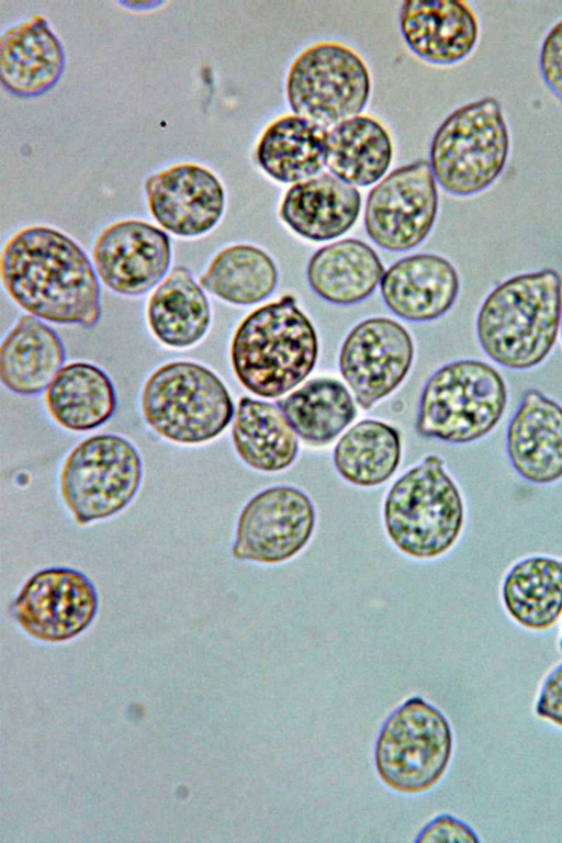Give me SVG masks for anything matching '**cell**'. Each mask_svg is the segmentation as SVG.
Listing matches in <instances>:
<instances>
[{
  "instance_id": "31",
  "label": "cell",
  "mask_w": 562,
  "mask_h": 843,
  "mask_svg": "<svg viewBox=\"0 0 562 843\" xmlns=\"http://www.w3.org/2000/svg\"><path fill=\"white\" fill-rule=\"evenodd\" d=\"M401 435L393 426L361 420L339 439L333 460L338 474L352 485L376 486L387 481L401 462Z\"/></svg>"
},
{
  "instance_id": "30",
  "label": "cell",
  "mask_w": 562,
  "mask_h": 843,
  "mask_svg": "<svg viewBox=\"0 0 562 843\" xmlns=\"http://www.w3.org/2000/svg\"><path fill=\"white\" fill-rule=\"evenodd\" d=\"M276 404L294 432L314 447L331 442L357 416L349 391L328 378L311 380Z\"/></svg>"
},
{
  "instance_id": "26",
  "label": "cell",
  "mask_w": 562,
  "mask_h": 843,
  "mask_svg": "<svg viewBox=\"0 0 562 843\" xmlns=\"http://www.w3.org/2000/svg\"><path fill=\"white\" fill-rule=\"evenodd\" d=\"M392 158V138L374 117L357 115L327 131L325 166L348 184L368 187L379 182Z\"/></svg>"
},
{
  "instance_id": "36",
  "label": "cell",
  "mask_w": 562,
  "mask_h": 843,
  "mask_svg": "<svg viewBox=\"0 0 562 843\" xmlns=\"http://www.w3.org/2000/svg\"><path fill=\"white\" fill-rule=\"evenodd\" d=\"M561 632H562V627H561ZM559 650L562 653V633H561V638L559 640Z\"/></svg>"
},
{
  "instance_id": "10",
  "label": "cell",
  "mask_w": 562,
  "mask_h": 843,
  "mask_svg": "<svg viewBox=\"0 0 562 843\" xmlns=\"http://www.w3.org/2000/svg\"><path fill=\"white\" fill-rule=\"evenodd\" d=\"M286 97L294 114L329 130L360 115L371 92L363 59L337 42L315 43L302 50L286 77Z\"/></svg>"
},
{
  "instance_id": "14",
  "label": "cell",
  "mask_w": 562,
  "mask_h": 843,
  "mask_svg": "<svg viewBox=\"0 0 562 843\" xmlns=\"http://www.w3.org/2000/svg\"><path fill=\"white\" fill-rule=\"evenodd\" d=\"M413 340L397 322L372 317L357 324L345 338L339 370L363 409L392 393L409 371Z\"/></svg>"
},
{
  "instance_id": "12",
  "label": "cell",
  "mask_w": 562,
  "mask_h": 843,
  "mask_svg": "<svg viewBox=\"0 0 562 843\" xmlns=\"http://www.w3.org/2000/svg\"><path fill=\"white\" fill-rule=\"evenodd\" d=\"M315 519L314 505L303 491L290 485L265 488L241 509L232 554L261 564L284 562L307 544Z\"/></svg>"
},
{
  "instance_id": "9",
  "label": "cell",
  "mask_w": 562,
  "mask_h": 843,
  "mask_svg": "<svg viewBox=\"0 0 562 843\" xmlns=\"http://www.w3.org/2000/svg\"><path fill=\"white\" fill-rule=\"evenodd\" d=\"M453 737L447 718L420 697H412L385 720L375 744V768L385 785L404 794L439 782L451 760Z\"/></svg>"
},
{
  "instance_id": "16",
  "label": "cell",
  "mask_w": 562,
  "mask_h": 843,
  "mask_svg": "<svg viewBox=\"0 0 562 843\" xmlns=\"http://www.w3.org/2000/svg\"><path fill=\"white\" fill-rule=\"evenodd\" d=\"M145 190L154 218L162 228L182 237L211 231L225 207L220 180L195 164H179L151 175Z\"/></svg>"
},
{
  "instance_id": "22",
  "label": "cell",
  "mask_w": 562,
  "mask_h": 843,
  "mask_svg": "<svg viewBox=\"0 0 562 843\" xmlns=\"http://www.w3.org/2000/svg\"><path fill=\"white\" fill-rule=\"evenodd\" d=\"M384 267L376 252L364 241L341 239L316 250L307 263L306 277L312 291L336 305L357 304L375 290Z\"/></svg>"
},
{
  "instance_id": "20",
  "label": "cell",
  "mask_w": 562,
  "mask_h": 843,
  "mask_svg": "<svg viewBox=\"0 0 562 843\" xmlns=\"http://www.w3.org/2000/svg\"><path fill=\"white\" fill-rule=\"evenodd\" d=\"M64 64L61 44L41 15L13 25L1 35L0 80L16 97H37L52 89Z\"/></svg>"
},
{
  "instance_id": "1",
  "label": "cell",
  "mask_w": 562,
  "mask_h": 843,
  "mask_svg": "<svg viewBox=\"0 0 562 843\" xmlns=\"http://www.w3.org/2000/svg\"><path fill=\"white\" fill-rule=\"evenodd\" d=\"M0 276L8 295L34 317L85 328L100 319L95 271L85 251L55 228L15 233L3 246Z\"/></svg>"
},
{
  "instance_id": "34",
  "label": "cell",
  "mask_w": 562,
  "mask_h": 843,
  "mask_svg": "<svg viewBox=\"0 0 562 843\" xmlns=\"http://www.w3.org/2000/svg\"><path fill=\"white\" fill-rule=\"evenodd\" d=\"M415 842L477 843L480 839L468 823L451 814L442 813L422 829Z\"/></svg>"
},
{
  "instance_id": "2",
  "label": "cell",
  "mask_w": 562,
  "mask_h": 843,
  "mask_svg": "<svg viewBox=\"0 0 562 843\" xmlns=\"http://www.w3.org/2000/svg\"><path fill=\"white\" fill-rule=\"evenodd\" d=\"M562 319V278L552 268L521 273L495 286L481 305L476 336L496 363L526 370L552 350Z\"/></svg>"
},
{
  "instance_id": "32",
  "label": "cell",
  "mask_w": 562,
  "mask_h": 843,
  "mask_svg": "<svg viewBox=\"0 0 562 843\" xmlns=\"http://www.w3.org/2000/svg\"><path fill=\"white\" fill-rule=\"evenodd\" d=\"M199 282L225 302L251 305L272 294L278 283V269L262 249L236 244L215 255Z\"/></svg>"
},
{
  "instance_id": "18",
  "label": "cell",
  "mask_w": 562,
  "mask_h": 843,
  "mask_svg": "<svg viewBox=\"0 0 562 843\" xmlns=\"http://www.w3.org/2000/svg\"><path fill=\"white\" fill-rule=\"evenodd\" d=\"M398 23L408 48L432 65L460 63L479 40L476 15L464 1L407 0L401 4Z\"/></svg>"
},
{
  "instance_id": "28",
  "label": "cell",
  "mask_w": 562,
  "mask_h": 843,
  "mask_svg": "<svg viewBox=\"0 0 562 843\" xmlns=\"http://www.w3.org/2000/svg\"><path fill=\"white\" fill-rule=\"evenodd\" d=\"M326 128L296 114L284 115L263 131L256 149L260 168L281 183L319 175L325 165Z\"/></svg>"
},
{
  "instance_id": "25",
  "label": "cell",
  "mask_w": 562,
  "mask_h": 843,
  "mask_svg": "<svg viewBox=\"0 0 562 843\" xmlns=\"http://www.w3.org/2000/svg\"><path fill=\"white\" fill-rule=\"evenodd\" d=\"M146 316L153 335L170 348L195 345L211 323L207 297L183 266L175 267L151 293Z\"/></svg>"
},
{
  "instance_id": "17",
  "label": "cell",
  "mask_w": 562,
  "mask_h": 843,
  "mask_svg": "<svg viewBox=\"0 0 562 843\" xmlns=\"http://www.w3.org/2000/svg\"><path fill=\"white\" fill-rule=\"evenodd\" d=\"M506 452L527 482L562 479V406L538 390L526 391L507 426Z\"/></svg>"
},
{
  "instance_id": "8",
  "label": "cell",
  "mask_w": 562,
  "mask_h": 843,
  "mask_svg": "<svg viewBox=\"0 0 562 843\" xmlns=\"http://www.w3.org/2000/svg\"><path fill=\"white\" fill-rule=\"evenodd\" d=\"M142 474V459L132 442L117 435H94L64 460L59 492L75 522L85 526L124 509L136 495Z\"/></svg>"
},
{
  "instance_id": "27",
  "label": "cell",
  "mask_w": 562,
  "mask_h": 843,
  "mask_svg": "<svg viewBox=\"0 0 562 843\" xmlns=\"http://www.w3.org/2000/svg\"><path fill=\"white\" fill-rule=\"evenodd\" d=\"M502 600L520 627L550 629L562 616V559L535 555L518 561L504 578Z\"/></svg>"
},
{
  "instance_id": "5",
  "label": "cell",
  "mask_w": 562,
  "mask_h": 843,
  "mask_svg": "<svg viewBox=\"0 0 562 843\" xmlns=\"http://www.w3.org/2000/svg\"><path fill=\"white\" fill-rule=\"evenodd\" d=\"M507 400L505 381L491 364L475 359L452 361L426 381L415 429L427 439L454 445L473 442L498 424Z\"/></svg>"
},
{
  "instance_id": "21",
  "label": "cell",
  "mask_w": 562,
  "mask_h": 843,
  "mask_svg": "<svg viewBox=\"0 0 562 843\" xmlns=\"http://www.w3.org/2000/svg\"><path fill=\"white\" fill-rule=\"evenodd\" d=\"M360 210L359 190L331 173L323 172L288 189L280 216L300 236L326 241L349 231Z\"/></svg>"
},
{
  "instance_id": "24",
  "label": "cell",
  "mask_w": 562,
  "mask_h": 843,
  "mask_svg": "<svg viewBox=\"0 0 562 843\" xmlns=\"http://www.w3.org/2000/svg\"><path fill=\"white\" fill-rule=\"evenodd\" d=\"M65 361L57 333L32 315H22L0 349V379L18 395H35L47 387Z\"/></svg>"
},
{
  "instance_id": "7",
  "label": "cell",
  "mask_w": 562,
  "mask_h": 843,
  "mask_svg": "<svg viewBox=\"0 0 562 843\" xmlns=\"http://www.w3.org/2000/svg\"><path fill=\"white\" fill-rule=\"evenodd\" d=\"M140 405L146 424L161 438L179 445L216 438L235 413L222 380L192 361H172L156 369L143 386Z\"/></svg>"
},
{
  "instance_id": "23",
  "label": "cell",
  "mask_w": 562,
  "mask_h": 843,
  "mask_svg": "<svg viewBox=\"0 0 562 843\" xmlns=\"http://www.w3.org/2000/svg\"><path fill=\"white\" fill-rule=\"evenodd\" d=\"M44 403L57 425L71 431H87L113 416L116 393L101 368L77 361L56 372L45 389Z\"/></svg>"
},
{
  "instance_id": "29",
  "label": "cell",
  "mask_w": 562,
  "mask_h": 843,
  "mask_svg": "<svg viewBox=\"0 0 562 843\" xmlns=\"http://www.w3.org/2000/svg\"><path fill=\"white\" fill-rule=\"evenodd\" d=\"M232 439L238 457L261 472L289 468L299 452L296 434L281 409L248 396L238 402Z\"/></svg>"
},
{
  "instance_id": "33",
  "label": "cell",
  "mask_w": 562,
  "mask_h": 843,
  "mask_svg": "<svg viewBox=\"0 0 562 843\" xmlns=\"http://www.w3.org/2000/svg\"><path fill=\"white\" fill-rule=\"evenodd\" d=\"M543 82L562 103V19L546 34L539 55Z\"/></svg>"
},
{
  "instance_id": "6",
  "label": "cell",
  "mask_w": 562,
  "mask_h": 843,
  "mask_svg": "<svg viewBox=\"0 0 562 843\" xmlns=\"http://www.w3.org/2000/svg\"><path fill=\"white\" fill-rule=\"evenodd\" d=\"M510 149L499 101L484 97L452 111L430 143L429 165L436 181L454 196H472L502 175Z\"/></svg>"
},
{
  "instance_id": "3",
  "label": "cell",
  "mask_w": 562,
  "mask_h": 843,
  "mask_svg": "<svg viewBox=\"0 0 562 843\" xmlns=\"http://www.w3.org/2000/svg\"><path fill=\"white\" fill-rule=\"evenodd\" d=\"M318 339L313 324L286 294L248 314L235 330L231 363L251 393L277 397L299 385L314 369Z\"/></svg>"
},
{
  "instance_id": "11",
  "label": "cell",
  "mask_w": 562,
  "mask_h": 843,
  "mask_svg": "<svg viewBox=\"0 0 562 843\" xmlns=\"http://www.w3.org/2000/svg\"><path fill=\"white\" fill-rule=\"evenodd\" d=\"M429 161L417 159L381 179L369 192L364 227L381 248L406 251L430 233L438 211L437 183Z\"/></svg>"
},
{
  "instance_id": "19",
  "label": "cell",
  "mask_w": 562,
  "mask_h": 843,
  "mask_svg": "<svg viewBox=\"0 0 562 843\" xmlns=\"http://www.w3.org/2000/svg\"><path fill=\"white\" fill-rule=\"evenodd\" d=\"M386 306L409 322H429L446 314L459 293L453 265L436 254H416L395 261L380 281Z\"/></svg>"
},
{
  "instance_id": "37",
  "label": "cell",
  "mask_w": 562,
  "mask_h": 843,
  "mask_svg": "<svg viewBox=\"0 0 562 843\" xmlns=\"http://www.w3.org/2000/svg\"><path fill=\"white\" fill-rule=\"evenodd\" d=\"M561 329H562V319H561Z\"/></svg>"
},
{
  "instance_id": "13",
  "label": "cell",
  "mask_w": 562,
  "mask_h": 843,
  "mask_svg": "<svg viewBox=\"0 0 562 843\" xmlns=\"http://www.w3.org/2000/svg\"><path fill=\"white\" fill-rule=\"evenodd\" d=\"M97 609L98 594L86 574L70 567H47L24 583L10 611L29 636L55 643L82 632Z\"/></svg>"
},
{
  "instance_id": "15",
  "label": "cell",
  "mask_w": 562,
  "mask_h": 843,
  "mask_svg": "<svg viewBox=\"0 0 562 843\" xmlns=\"http://www.w3.org/2000/svg\"><path fill=\"white\" fill-rule=\"evenodd\" d=\"M92 259L97 274L110 290L122 295H140L168 271L170 239L149 223L120 221L97 237Z\"/></svg>"
},
{
  "instance_id": "4",
  "label": "cell",
  "mask_w": 562,
  "mask_h": 843,
  "mask_svg": "<svg viewBox=\"0 0 562 843\" xmlns=\"http://www.w3.org/2000/svg\"><path fill=\"white\" fill-rule=\"evenodd\" d=\"M383 518L390 540L405 555L426 560L448 552L461 535L464 504L443 459L429 454L398 477Z\"/></svg>"
},
{
  "instance_id": "35",
  "label": "cell",
  "mask_w": 562,
  "mask_h": 843,
  "mask_svg": "<svg viewBox=\"0 0 562 843\" xmlns=\"http://www.w3.org/2000/svg\"><path fill=\"white\" fill-rule=\"evenodd\" d=\"M535 711L539 718L562 728V662L543 678Z\"/></svg>"
}]
</instances>
